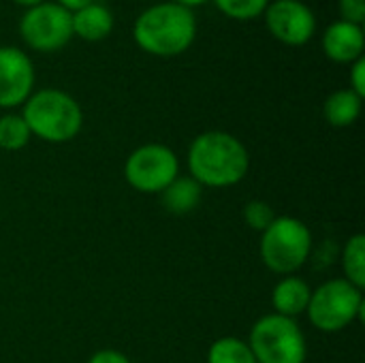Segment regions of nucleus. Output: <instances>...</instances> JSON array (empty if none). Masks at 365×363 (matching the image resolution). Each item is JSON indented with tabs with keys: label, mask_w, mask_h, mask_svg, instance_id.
I'll list each match as a JSON object with an SVG mask.
<instances>
[{
	"label": "nucleus",
	"mask_w": 365,
	"mask_h": 363,
	"mask_svg": "<svg viewBox=\"0 0 365 363\" xmlns=\"http://www.w3.org/2000/svg\"><path fill=\"white\" fill-rule=\"evenodd\" d=\"M248 167L246 145L225 131L201 133L188 148V171L199 186H235L246 178Z\"/></svg>",
	"instance_id": "1"
},
{
	"label": "nucleus",
	"mask_w": 365,
	"mask_h": 363,
	"mask_svg": "<svg viewBox=\"0 0 365 363\" xmlns=\"http://www.w3.org/2000/svg\"><path fill=\"white\" fill-rule=\"evenodd\" d=\"M197 36L195 13L175 2H160L145 9L133 26L135 43L160 58L184 53Z\"/></svg>",
	"instance_id": "2"
},
{
	"label": "nucleus",
	"mask_w": 365,
	"mask_h": 363,
	"mask_svg": "<svg viewBox=\"0 0 365 363\" xmlns=\"http://www.w3.org/2000/svg\"><path fill=\"white\" fill-rule=\"evenodd\" d=\"M24 122L30 135L41 137L49 143H66L75 139L83 124V113L79 103L56 88H45L28 96L24 103Z\"/></svg>",
	"instance_id": "3"
},
{
	"label": "nucleus",
	"mask_w": 365,
	"mask_h": 363,
	"mask_svg": "<svg viewBox=\"0 0 365 363\" xmlns=\"http://www.w3.org/2000/svg\"><path fill=\"white\" fill-rule=\"evenodd\" d=\"M364 308V291L344 278H334L312 291L306 315L319 332L336 334L361 319Z\"/></svg>",
	"instance_id": "4"
},
{
	"label": "nucleus",
	"mask_w": 365,
	"mask_h": 363,
	"mask_svg": "<svg viewBox=\"0 0 365 363\" xmlns=\"http://www.w3.org/2000/svg\"><path fill=\"white\" fill-rule=\"evenodd\" d=\"M312 252L310 229L293 216H276V220L261 233L263 263L282 276L295 274Z\"/></svg>",
	"instance_id": "5"
},
{
	"label": "nucleus",
	"mask_w": 365,
	"mask_h": 363,
	"mask_svg": "<svg viewBox=\"0 0 365 363\" xmlns=\"http://www.w3.org/2000/svg\"><path fill=\"white\" fill-rule=\"evenodd\" d=\"M248 347L257 363H306L308 357L306 336L297 321L276 312L252 325Z\"/></svg>",
	"instance_id": "6"
},
{
	"label": "nucleus",
	"mask_w": 365,
	"mask_h": 363,
	"mask_svg": "<svg viewBox=\"0 0 365 363\" xmlns=\"http://www.w3.org/2000/svg\"><path fill=\"white\" fill-rule=\"evenodd\" d=\"M180 173L178 156L171 148L160 143H145L137 148L124 167L126 182L145 195H160Z\"/></svg>",
	"instance_id": "7"
},
{
	"label": "nucleus",
	"mask_w": 365,
	"mask_h": 363,
	"mask_svg": "<svg viewBox=\"0 0 365 363\" xmlns=\"http://www.w3.org/2000/svg\"><path fill=\"white\" fill-rule=\"evenodd\" d=\"M19 36L36 51H58L73 36V17L56 2H41L19 19Z\"/></svg>",
	"instance_id": "8"
},
{
	"label": "nucleus",
	"mask_w": 365,
	"mask_h": 363,
	"mask_svg": "<svg viewBox=\"0 0 365 363\" xmlns=\"http://www.w3.org/2000/svg\"><path fill=\"white\" fill-rule=\"evenodd\" d=\"M267 30L289 47L306 45L317 30L314 11L302 0H276L265 9Z\"/></svg>",
	"instance_id": "9"
},
{
	"label": "nucleus",
	"mask_w": 365,
	"mask_h": 363,
	"mask_svg": "<svg viewBox=\"0 0 365 363\" xmlns=\"http://www.w3.org/2000/svg\"><path fill=\"white\" fill-rule=\"evenodd\" d=\"M32 60L17 47H0V107L24 105L32 94Z\"/></svg>",
	"instance_id": "10"
},
{
	"label": "nucleus",
	"mask_w": 365,
	"mask_h": 363,
	"mask_svg": "<svg viewBox=\"0 0 365 363\" xmlns=\"http://www.w3.org/2000/svg\"><path fill=\"white\" fill-rule=\"evenodd\" d=\"M365 36L364 28L349 21H334L323 34V51L336 64H353L364 58Z\"/></svg>",
	"instance_id": "11"
},
{
	"label": "nucleus",
	"mask_w": 365,
	"mask_h": 363,
	"mask_svg": "<svg viewBox=\"0 0 365 363\" xmlns=\"http://www.w3.org/2000/svg\"><path fill=\"white\" fill-rule=\"evenodd\" d=\"M310 295H312V289L308 287L306 280L297 276H284L272 291V306L276 315L297 319L299 315L308 310Z\"/></svg>",
	"instance_id": "12"
},
{
	"label": "nucleus",
	"mask_w": 365,
	"mask_h": 363,
	"mask_svg": "<svg viewBox=\"0 0 365 363\" xmlns=\"http://www.w3.org/2000/svg\"><path fill=\"white\" fill-rule=\"evenodd\" d=\"M73 17V34L83 41H103L113 30V13L98 2H90L88 6L71 13Z\"/></svg>",
	"instance_id": "13"
},
{
	"label": "nucleus",
	"mask_w": 365,
	"mask_h": 363,
	"mask_svg": "<svg viewBox=\"0 0 365 363\" xmlns=\"http://www.w3.org/2000/svg\"><path fill=\"white\" fill-rule=\"evenodd\" d=\"M203 195V186H199L192 178H175L163 193L160 201L169 214L182 216L199 208Z\"/></svg>",
	"instance_id": "14"
},
{
	"label": "nucleus",
	"mask_w": 365,
	"mask_h": 363,
	"mask_svg": "<svg viewBox=\"0 0 365 363\" xmlns=\"http://www.w3.org/2000/svg\"><path fill=\"white\" fill-rule=\"evenodd\" d=\"M361 103H364V98L357 96L351 88L336 90L334 94L327 96V101L323 105V116L331 126L344 128V126H351L357 122V118L361 113Z\"/></svg>",
	"instance_id": "15"
},
{
	"label": "nucleus",
	"mask_w": 365,
	"mask_h": 363,
	"mask_svg": "<svg viewBox=\"0 0 365 363\" xmlns=\"http://www.w3.org/2000/svg\"><path fill=\"white\" fill-rule=\"evenodd\" d=\"M342 267H344V280L355 285L364 291L365 287V235H353L344 250H342Z\"/></svg>",
	"instance_id": "16"
},
{
	"label": "nucleus",
	"mask_w": 365,
	"mask_h": 363,
	"mask_svg": "<svg viewBox=\"0 0 365 363\" xmlns=\"http://www.w3.org/2000/svg\"><path fill=\"white\" fill-rule=\"evenodd\" d=\"M207 363H257L248 342L227 336L210 347Z\"/></svg>",
	"instance_id": "17"
},
{
	"label": "nucleus",
	"mask_w": 365,
	"mask_h": 363,
	"mask_svg": "<svg viewBox=\"0 0 365 363\" xmlns=\"http://www.w3.org/2000/svg\"><path fill=\"white\" fill-rule=\"evenodd\" d=\"M30 128L17 113H6L0 118V148L6 152H17L28 145Z\"/></svg>",
	"instance_id": "18"
},
{
	"label": "nucleus",
	"mask_w": 365,
	"mask_h": 363,
	"mask_svg": "<svg viewBox=\"0 0 365 363\" xmlns=\"http://www.w3.org/2000/svg\"><path fill=\"white\" fill-rule=\"evenodd\" d=\"M218 11L231 19H255L265 13L269 0H214Z\"/></svg>",
	"instance_id": "19"
},
{
	"label": "nucleus",
	"mask_w": 365,
	"mask_h": 363,
	"mask_svg": "<svg viewBox=\"0 0 365 363\" xmlns=\"http://www.w3.org/2000/svg\"><path fill=\"white\" fill-rule=\"evenodd\" d=\"M244 220L248 223L250 229L263 233L276 220V212H274V208L269 203H265L261 199H255V201L246 203V208H244Z\"/></svg>",
	"instance_id": "20"
},
{
	"label": "nucleus",
	"mask_w": 365,
	"mask_h": 363,
	"mask_svg": "<svg viewBox=\"0 0 365 363\" xmlns=\"http://www.w3.org/2000/svg\"><path fill=\"white\" fill-rule=\"evenodd\" d=\"M340 17L342 21L364 26L365 21V0H340Z\"/></svg>",
	"instance_id": "21"
},
{
	"label": "nucleus",
	"mask_w": 365,
	"mask_h": 363,
	"mask_svg": "<svg viewBox=\"0 0 365 363\" xmlns=\"http://www.w3.org/2000/svg\"><path fill=\"white\" fill-rule=\"evenodd\" d=\"M351 90L357 96H365V58H359L351 66Z\"/></svg>",
	"instance_id": "22"
},
{
	"label": "nucleus",
	"mask_w": 365,
	"mask_h": 363,
	"mask_svg": "<svg viewBox=\"0 0 365 363\" xmlns=\"http://www.w3.org/2000/svg\"><path fill=\"white\" fill-rule=\"evenodd\" d=\"M88 363H130V359L126 357V355H122L120 351H109V349H105V351H98V353H94Z\"/></svg>",
	"instance_id": "23"
},
{
	"label": "nucleus",
	"mask_w": 365,
	"mask_h": 363,
	"mask_svg": "<svg viewBox=\"0 0 365 363\" xmlns=\"http://www.w3.org/2000/svg\"><path fill=\"white\" fill-rule=\"evenodd\" d=\"M90 2H94V0H56V4H60V6L66 9L68 13H75V11H79V9L88 6Z\"/></svg>",
	"instance_id": "24"
},
{
	"label": "nucleus",
	"mask_w": 365,
	"mask_h": 363,
	"mask_svg": "<svg viewBox=\"0 0 365 363\" xmlns=\"http://www.w3.org/2000/svg\"><path fill=\"white\" fill-rule=\"evenodd\" d=\"M171 2H175V4H180V6H186V9H192V6L205 4L207 0H171Z\"/></svg>",
	"instance_id": "25"
},
{
	"label": "nucleus",
	"mask_w": 365,
	"mask_h": 363,
	"mask_svg": "<svg viewBox=\"0 0 365 363\" xmlns=\"http://www.w3.org/2000/svg\"><path fill=\"white\" fill-rule=\"evenodd\" d=\"M13 2H17V4H21V6H28V9H32V6H36V4H41V2H45V0H13Z\"/></svg>",
	"instance_id": "26"
}]
</instances>
